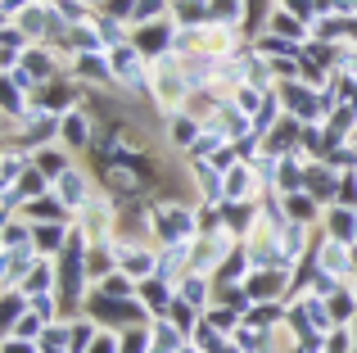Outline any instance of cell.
I'll return each mask as SVG.
<instances>
[{
	"label": "cell",
	"mask_w": 357,
	"mask_h": 353,
	"mask_svg": "<svg viewBox=\"0 0 357 353\" xmlns=\"http://www.w3.org/2000/svg\"><path fill=\"white\" fill-rule=\"evenodd\" d=\"M86 313L91 322H100V326H109V331H131V326H149V308L140 299H109V294H96L91 290V299H86Z\"/></svg>",
	"instance_id": "6da1fadb"
},
{
	"label": "cell",
	"mask_w": 357,
	"mask_h": 353,
	"mask_svg": "<svg viewBox=\"0 0 357 353\" xmlns=\"http://www.w3.org/2000/svg\"><path fill=\"white\" fill-rule=\"evenodd\" d=\"M96 141H100V127H96L91 105H77V109H68V114L59 118V145L63 150L86 154V150H96Z\"/></svg>",
	"instance_id": "7a4b0ae2"
},
{
	"label": "cell",
	"mask_w": 357,
	"mask_h": 353,
	"mask_svg": "<svg viewBox=\"0 0 357 353\" xmlns=\"http://www.w3.org/2000/svg\"><path fill=\"white\" fill-rule=\"evenodd\" d=\"M54 195H59V200L68 204V213H73V218H82V213H86L91 204H96L100 181H96V176H91L86 168H77V163H73V168L63 172L59 181H54Z\"/></svg>",
	"instance_id": "3957f363"
},
{
	"label": "cell",
	"mask_w": 357,
	"mask_h": 353,
	"mask_svg": "<svg viewBox=\"0 0 357 353\" xmlns=\"http://www.w3.org/2000/svg\"><path fill=\"white\" fill-rule=\"evenodd\" d=\"M176 299H185L190 308L208 313L213 303H218V276H204V272H185L181 281H176Z\"/></svg>",
	"instance_id": "277c9868"
},
{
	"label": "cell",
	"mask_w": 357,
	"mask_h": 353,
	"mask_svg": "<svg viewBox=\"0 0 357 353\" xmlns=\"http://www.w3.org/2000/svg\"><path fill=\"white\" fill-rule=\"evenodd\" d=\"M73 227L77 222H32V245L41 258H59L73 240Z\"/></svg>",
	"instance_id": "5b68a950"
},
{
	"label": "cell",
	"mask_w": 357,
	"mask_h": 353,
	"mask_svg": "<svg viewBox=\"0 0 357 353\" xmlns=\"http://www.w3.org/2000/svg\"><path fill=\"white\" fill-rule=\"evenodd\" d=\"M262 181H258V168L253 163H236V168L227 172V200L231 204H253V200H262Z\"/></svg>",
	"instance_id": "8992f818"
},
{
	"label": "cell",
	"mask_w": 357,
	"mask_h": 353,
	"mask_svg": "<svg viewBox=\"0 0 357 353\" xmlns=\"http://www.w3.org/2000/svg\"><path fill=\"white\" fill-rule=\"evenodd\" d=\"M136 299L149 308V317H167V313H172V303H176V285L163 281V276H145V281H140V290H136Z\"/></svg>",
	"instance_id": "52a82bcc"
},
{
	"label": "cell",
	"mask_w": 357,
	"mask_h": 353,
	"mask_svg": "<svg viewBox=\"0 0 357 353\" xmlns=\"http://www.w3.org/2000/svg\"><path fill=\"white\" fill-rule=\"evenodd\" d=\"M18 63H23L27 77L36 82V91L50 87V82H59V77H68V73H59V59H54V50H45V45H32V50H27Z\"/></svg>",
	"instance_id": "ba28073f"
},
{
	"label": "cell",
	"mask_w": 357,
	"mask_h": 353,
	"mask_svg": "<svg viewBox=\"0 0 357 353\" xmlns=\"http://www.w3.org/2000/svg\"><path fill=\"white\" fill-rule=\"evenodd\" d=\"M36 263H41L36 249H5V258H0V281L5 285H27V276L36 272Z\"/></svg>",
	"instance_id": "9c48e42d"
},
{
	"label": "cell",
	"mask_w": 357,
	"mask_h": 353,
	"mask_svg": "<svg viewBox=\"0 0 357 353\" xmlns=\"http://www.w3.org/2000/svg\"><path fill=\"white\" fill-rule=\"evenodd\" d=\"M321 231L331 240H344V245H357V209H349V204H331L321 218Z\"/></svg>",
	"instance_id": "30bf717a"
},
{
	"label": "cell",
	"mask_w": 357,
	"mask_h": 353,
	"mask_svg": "<svg viewBox=\"0 0 357 353\" xmlns=\"http://www.w3.org/2000/svg\"><path fill=\"white\" fill-rule=\"evenodd\" d=\"M32 163H36V168H41L45 176H50V181H59V176L68 172L73 163H77V154L63 150V145H41V150L32 154Z\"/></svg>",
	"instance_id": "8fae6325"
},
{
	"label": "cell",
	"mask_w": 357,
	"mask_h": 353,
	"mask_svg": "<svg viewBox=\"0 0 357 353\" xmlns=\"http://www.w3.org/2000/svg\"><path fill=\"white\" fill-rule=\"evenodd\" d=\"M181 345H190V340H185L167 317L149 322V353H181Z\"/></svg>",
	"instance_id": "7c38bea8"
},
{
	"label": "cell",
	"mask_w": 357,
	"mask_h": 353,
	"mask_svg": "<svg viewBox=\"0 0 357 353\" xmlns=\"http://www.w3.org/2000/svg\"><path fill=\"white\" fill-rule=\"evenodd\" d=\"M32 308V299H27V290H18V285H5V299H0V326H5V336L23 322V313Z\"/></svg>",
	"instance_id": "4fadbf2b"
},
{
	"label": "cell",
	"mask_w": 357,
	"mask_h": 353,
	"mask_svg": "<svg viewBox=\"0 0 357 353\" xmlns=\"http://www.w3.org/2000/svg\"><path fill=\"white\" fill-rule=\"evenodd\" d=\"M41 353H73V317H59V322H50V326H45Z\"/></svg>",
	"instance_id": "5bb4252c"
},
{
	"label": "cell",
	"mask_w": 357,
	"mask_h": 353,
	"mask_svg": "<svg viewBox=\"0 0 357 353\" xmlns=\"http://www.w3.org/2000/svg\"><path fill=\"white\" fill-rule=\"evenodd\" d=\"M331 313H335L340 326H353V322H357V281L353 285H340V290L331 294Z\"/></svg>",
	"instance_id": "9a60e30c"
},
{
	"label": "cell",
	"mask_w": 357,
	"mask_h": 353,
	"mask_svg": "<svg viewBox=\"0 0 357 353\" xmlns=\"http://www.w3.org/2000/svg\"><path fill=\"white\" fill-rule=\"evenodd\" d=\"M0 245H5V249H36L32 245V222H27L23 213L5 218V236H0Z\"/></svg>",
	"instance_id": "2e32d148"
},
{
	"label": "cell",
	"mask_w": 357,
	"mask_h": 353,
	"mask_svg": "<svg viewBox=\"0 0 357 353\" xmlns=\"http://www.w3.org/2000/svg\"><path fill=\"white\" fill-rule=\"evenodd\" d=\"M136 290H140V281H136V276H127L122 267H118V272H109L105 281L96 285V294H109V299H136Z\"/></svg>",
	"instance_id": "e0dca14e"
},
{
	"label": "cell",
	"mask_w": 357,
	"mask_h": 353,
	"mask_svg": "<svg viewBox=\"0 0 357 353\" xmlns=\"http://www.w3.org/2000/svg\"><path fill=\"white\" fill-rule=\"evenodd\" d=\"M204 322H208L213 331H222V336H236V331L244 326V313H236L231 303H213V308L204 313Z\"/></svg>",
	"instance_id": "ac0fdd59"
},
{
	"label": "cell",
	"mask_w": 357,
	"mask_h": 353,
	"mask_svg": "<svg viewBox=\"0 0 357 353\" xmlns=\"http://www.w3.org/2000/svg\"><path fill=\"white\" fill-rule=\"evenodd\" d=\"M45 326H50V322H45L41 313L27 308V313H23V322H18V326L9 331V336H18V340H41V336H45Z\"/></svg>",
	"instance_id": "d6986e66"
},
{
	"label": "cell",
	"mask_w": 357,
	"mask_h": 353,
	"mask_svg": "<svg viewBox=\"0 0 357 353\" xmlns=\"http://www.w3.org/2000/svg\"><path fill=\"white\" fill-rule=\"evenodd\" d=\"M86 353H122V331L100 326V336L91 340V349H86Z\"/></svg>",
	"instance_id": "ffe728a7"
},
{
	"label": "cell",
	"mask_w": 357,
	"mask_h": 353,
	"mask_svg": "<svg viewBox=\"0 0 357 353\" xmlns=\"http://www.w3.org/2000/svg\"><path fill=\"white\" fill-rule=\"evenodd\" d=\"M122 353H149V326L122 331Z\"/></svg>",
	"instance_id": "44dd1931"
},
{
	"label": "cell",
	"mask_w": 357,
	"mask_h": 353,
	"mask_svg": "<svg viewBox=\"0 0 357 353\" xmlns=\"http://www.w3.org/2000/svg\"><path fill=\"white\" fill-rule=\"evenodd\" d=\"M0 353H41V340H18V336H5V340H0Z\"/></svg>",
	"instance_id": "7402d4cb"
},
{
	"label": "cell",
	"mask_w": 357,
	"mask_h": 353,
	"mask_svg": "<svg viewBox=\"0 0 357 353\" xmlns=\"http://www.w3.org/2000/svg\"><path fill=\"white\" fill-rule=\"evenodd\" d=\"M181 353H204L199 345H195V340H190V345H181Z\"/></svg>",
	"instance_id": "603a6c76"
},
{
	"label": "cell",
	"mask_w": 357,
	"mask_h": 353,
	"mask_svg": "<svg viewBox=\"0 0 357 353\" xmlns=\"http://www.w3.org/2000/svg\"><path fill=\"white\" fill-rule=\"evenodd\" d=\"M353 340H357V322H353Z\"/></svg>",
	"instance_id": "cb8c5ba5"
}]
</instances>
